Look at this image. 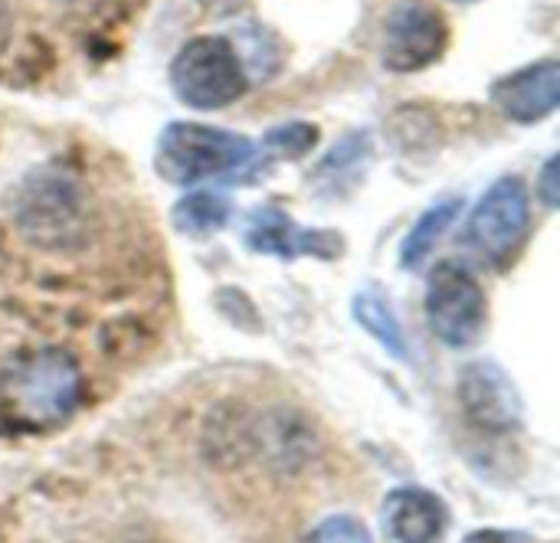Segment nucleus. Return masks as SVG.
<instances>
[{
    "instance_id": "nucleus-1",
    "label": "nucleus",
    "mask_w": 560,
    "mask_h": 543,
    "mask_svg": "<svg viewBox=\"0 0 560 543\" xmlns=\"http://www.w3.org/2000/svg\"><path fill=\"white\" fill-rule=\"evenodd\" d=\"M256 157L259 147L246 134L200 121H171L154 144L158 177L177 187L236 177L240 170H249Z\"/></svg>"
},
{
    "instance_id": "nucleus-2",
    "label": "nucleus",
    "mask_w": 560,
    "mask_h": 543,
    "mask_svg": "<svg viewBox=\"0 0 560 543\" xmlns=\"http://www.w3.org/2000/svg\"><path fill=\"white\" fill-rule=\"evenodd\" d=\"M82 387V370L72 354L59 347L36 351L3 380V420L23 429L59 426L79 410Z\"/></svg>"
},
{
    "instance_id": "nucleus-3",
    "label": "nucleus",
    "mask_w": 560,
    "mask_h": 543,
    "mask_svg": "<svg viewBox=\"0 0 560 543\" xmlns=\"http://www.w3.org/2000/svg\"><path fill=\"white\" fill-rule=\"evenodd\" d=\"M171 88L174 95L197 111H220L240 102L249 92V75L230 36L203 33L187 39L171 62Z\"/></svg>"
},
{
    "instance_id": "nucleus-4",
    "label": "nucleus",
    "mask_w": 560,
    "mask_h": 543,
    "mask_svg": "<svg viewBox=\"0 0 560 543\" xmlns=\"http://www.w3.org/2000/svg\"><path fill=\"white\" fill-rule=\"evenodd\" d=\"M427 321L430 331L440 338V344L453 351H466L479 344L486 331V292L479 279L463 262H440L430 272L427 282Z\"/></svg>"
},
{
    "instance_id": "nucleus-5",
    "label": "nucleus",
    "mask_w": 560,
    "mask_h": 543,
    "mask_svg": "<svg viewBox=\"0 0 560 543\" xmlns=\"http://www.w3.org/2000/svg\"><path fill=\"white\" fill-rule=\"evenodd\" d=\"M532 226V193L522 177L495 180L469 213L466 243L489 265H509Z\"/></svg>"
},
{
    "instance_id": "nucleus-6",
    "label": "nucleus",
    "mask_w": 560,
    "mask_h": 543,
    "mask_svg": "<svg viewBox=\"0 0 560 543\" xmlns=\"http://www.w3.org/2000/svg\"><path fill=\"white\" fill-rule=\"evenodd\" d=\"M450 46L446 13L433 0H394L384 16L381 62L387 72L410 75L443 59Z\"/></svg>"
},
{
    "instance_id": "nucleus-7",
    "label": "nucleus",
    "mask_w": 560,
    "mask_h": 543,
    "mask_svg": "<svg viewBox=\"0 0 560 543\" xmlns=\"http://www.w3.org/2000/svg\"><path fill=\"white\" fill-rule=\"evenodd\" d=\"M243 243L253 252L262 256H276V259H302V256H315V259H338L345 256V239L335 229H312L295 223L285 210L279 206H259L249 213L246 226H243Z\"/></svg>"
},
{
    "instance_id": "nucleus-8",
    "label": "nucleus",
    "mask_w": 560,
    "mask_h": 543,
    "mask_svg": "<svg viewBox=\"0 0 560 543\" xmlns=\"http://www.w3.org/2000/svg\"><path fill=\"white\" fill-rule=\"evenodd\" d=\"M489 98L515 125L545 121L560 105V62L555 56H548L495 79L489 88Z\"/></svg>"
},
{
    "instance_id": "nucleus-9",
    "label": "nucleus",
    "mask_w": 560,
    "mask_h": 543,
    "mask_svg": "<svg viewBox=\"0 0 560 543\" xmlns=\"http://www.w3.org/2000/svg\"><path fill=\"white\" fill-rule=\"evenodd\" d=\"M79 216H82V197L72 180L59 174H36L33 180H26L16 206V220L26 229V236L39 243L46 239L62 243V236L75 229Z\"/></svg>"
},
{
    "instance_id": "nucleus-10",
    "label": "nucleus",
    "mask_w": 560,
    "mask_h": 543,
    "mask_svg": "<svg viewBox=\"0 0 560 543\" xmlns=\"http://www.w3.org/2000/svg\"><path fill=\"white\" fill-rule=\"evenodd\" d=\"M459 400L466 416L482 429H515L522 423V400L509 374L495 361L469 364L459 377Z\"/></svg>"
},
{
    "instance_id": "nucleus-11",
    "label": "nucleus",
    "mask_w": 560,
    "mask_h": 543,
    "mask_svg": "<svg viewBox=\"0 0 560 543\" xmlns=\"http://www.w3.org/2000/svg\"><path fill=\"white\" fill-rule=\"evenodd\" d=\"M446 505L427 488H397L381 508L384 543H440L446 531Z\"/></svg>"
},
{
    "instance_id": "nucleus-12",
    "label": "nucleus",
    "mask_w": 560,
    "mask_h": 543,
    "mask_svg": "<svg viewBox=\"0 0 560 543\" xmlns=\"http://www.w3.org/2000/svg\"><path fill=\"white\" fill-rule=\"evenodd\" d=\"M358 324L397 361H410V341L404 334V324L397 321V311L390 298L381 288H361L351 302Z\"/></svg>"
},
{
    "instance_id": "nucleus-13",
    "label": "nucleus",
    "mask_w": 560,
    "mask_h": 543,
    "mask_svg": "<svg viewBox=\"0 0 560 543\" xmlns=\"http://www.w3.org/2000/svg\"><path fill=\"white\" fill-rule=\"evenodd\" d=\"M459 213H463V197H446V200H436L430 210H423L400 243V269L423 265L427 256L443 239V233H450V226L459 220Z\"/></svg>"
},
{
    "instance_id": "nucleus-14",
    "label": "nucleus",
    "mask_w": 560,
    "mask_h": 543,
    "mask_svg": "<svg viewBox=\"0 0 560 543\" xmlns=\"http://www.w3.org/2000/svg\"><path fill=\"white\" fill-rule=\"evenodd\" d=\"M233 216V200L226 193L217 190H194L187 197H180L171 210V223L180 236H213L220 233Z\"/></svg>"
},
{
    "instance_id": "nucleus-15",
    "label": "nucleus",
    "mask_w": 560,
    "mask_h": 543,
    "mask_svg": "<svg viewBox=\"0 0 560 543\" xmlns=\"http://www.w3.org/2000/svg\"><path fill=\"white\" fill-rule=\"evenodd\" d=\"M230 43L236 46L249 82L253 79H269V75H276L282 69V49L272 46L276 43V33H269L266 26L246 23L236 33H230Z\"/></svg>"
},
{
    "instance_id": "nucleus-16",
    "label": "nucleus",
    "mask_w": 560,
    "mask_h": 543,
    "mask_svg": "<svg viewBox=\"0 0 560 543\" xmlns=\"http://www.w3.org/2000/svg\"><path fill=\"white\" fill-rule=\"evenodd\" d=\"M368 154H371V147H368V138L364 134H351V138H341L325 157H322V164H318V170H315V180L318 184H338V177L341 180H348V177H358L361 174V167H364V161H368Z\"/></svg>"
},
{
    "instance_id": "nucleus-17",
    "label": "nucleus",
    "mask_w": 560,
    "mask_h": 543,
    "mask_svg": "<svg viewBox=\"0 0 560 543\" xmlns=\"http://www.w3.org/2000/svg\"><path fill=\"white\" fill-rule=\"evenodd\" d=\"M318 144V128L312 121H289V125H276L266 131L262 138V154L269 157H302Z\"/></svg>"
},
{
    "instance_id": "nucleus-18",
    "label": "nucleus",
    "mask_w": 560,
    "mask_h": 543,
    "mask_svg": "<svg viewBox=\"0 0 560 543\" xmlns=\"http://www.w3.org/2000/svg\"><path fill=\"white\" fill-rule=\"evenodd\" d=\"M305 543H374L371 531L364 528V521L351 518V515H335L328 521H322Z\"/></svg>"
},
{
    "instance_id": "nucleus-19",
    "label": "nucleus",
    "mask_w": 560,
    "mask_h": 543,
    "mask_svg": "<svg viewBox=\"0 0 560 543\" xmlns=\"http://www.w3.org/2000/svg\"><path fill=\"white\" fill-rule=\"evenodd\" d=\"M538 200L548 206V210H558L560 203V180H558V154L545 161L541 174H538V187H535Z\"/></svg>"
},
{
    "instance_id": "nucleus-20",
    "label": "nucleus",
    "mask_w": 560,
    "mask_h": 543,
    "mask_svg": "<svg viewBox=\"0 0 560 543\" xmlns=\"http://www.w3.org/2000/svg\"><path fill=\"white\" fill-rule=\"evenodd\" d=\"M197 3L213 16H233L246 7V0H197Z\"/></svg>"
},
{
    "instance_id": "nucleus-21",
    "label": "nucleus",
    "mask_w": 560,
    "mask_h": 543,
    "mask_svg": "<svg viewBox=\"0 0 560 543\" xmlns=\"http://www.w3.org/2000/svg\"><path fill=\"white\" fill-rule=\"evenodd\" d=\"M518 538L515 534H505V531H476V534H469L463 543H515Z\"/></svg>"
},
{
    "instance_id": "nucleus-22",
    "label": "nucleus",
    "mask_w": 560,
    "mask_h": 543,
    "mask_svg": "<svg viewBox=\"0 0 560 543\" xmlns=\"http://www.w3.org/2000/svg\"><path fill=\"white\" fill-rule=\"evenodd\" d=\"M10 33H13L10 7H7V0H0V52H3V49H7V43H10Z\"/></svg>"
},
{
    "instance_id": "nucleus-23",
    "label": "nucleus",
    "mask_w": 560,
    "mask_h": 543,
    "mask_svg": "<svg viewBox=\"0 0 560 543\" xmlns=\"http://www.w3.org/2000/svg\"><path fill=\"white\" fill-rule=\"evenodd\" d=\"M463 3H469V0H463Z\"/></svg>"
}]
</instances>
